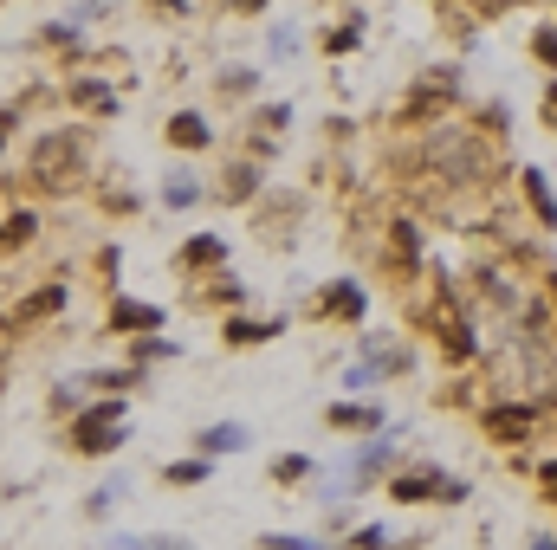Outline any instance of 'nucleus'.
I'll use <instances>...</instances> for the list:
<instances>
[{"mask_svg":"<svg viewBox=\"0 0 557 550\" xmlns=\"http://www.w3.org/2000/svg\"><path fill=\"white\" fill-rule=\"evenodd\" d=\"M124 440H130V402H117V395H104V402L72 415V453H85V460H104Z\"/></svg>","mask_w":557,"mask_h":550,"instance_id":"nucleus-1","label":"nucleus"},{"mask_svg":"<svg viewBox=\"0 0 557 550\" xmlns=\"http://www.w3.org/2000/svg\"><path fill=\"white\" fill-rule=\"evenodd\" d=\"M538 421H545V408H538V402H486V408H480V434L499 440V447H519V440H532Z\"/></svg>","mask_w":557,"mask_h":550,"instance_id":"nucleus-2","label":"nucleus"},{"mask_svg":"<svg viewBox=\"0 0 557 550\" xmlns=\"http://www.w3.org/2000/svg\"><path fill=\"white\" fill-rule=\"evenodd\" d=\"M383 492H389L396 505H428V499H441V505H467V479H441V473H396Z\"/></svg>","mask_w":557,"mask_h":550,"instance_id":"nucleus-3","label":"nucleus"},{"mask_svg":"<svg viewBox=\"0 0 557 550\" xmlns=\"http://www.w3.org/2000/svg\"><path fill=\"white\" fill-rule=\"evenodd\" d=\"M318 311H324V318H337V324H363L370 298H363L357 279H331V285H324V298H318Z\"/></svg>","mask_w":557,"mask_h":550,"instance_id":"nucleus-4","label":"nucleus"},{"mask_svg":"<svg viewBox=\"0 0 557 550\" xmlns=\"http://www.w3.org/2000/svg\"><path fill=\"white\" fill-rule=\"evenodd\" d=\"M149 330H162V305H143V298L111 305V337H149Z\"/></svg>","mask_w":557,"mask_h":550,"instance_id":"nucleus-5","label":"nucleus"},{"mask_svg":"<svg viewBox=\"0 0 557 550\" xmlns=\"http://www.w3.org/2000/svg\"><path fill=\"white\" fill-rule=\"evenodd\" d=\"M65 298H72V292H65L59 279H52V285H39L33 298H20V305H13V330H26V324H46V318H59V311H65Z\"/></svg>","mask_w":557,"mask_h":550,"instance_id":"nucleus-6","label":"nucleus"},{"mask_svg":"<svg viewBox=\"0 0 557 550\" xmlns=\"http://www.w3.org/2000/svg\"><path fill=\"white\" fill-rule=\"evenodd\" d=\"M324 428H331V434H370V428H383V408L337 402V408H324Z\"/></svg>","mask_w":557,"mask_h":550,"instance_id":"nucleus-7","label":"nucleus"},{"mask_svg":"<svg viewBox=\"0 0 557 550\" xmlns=\"http://www.w3.org/2000/svg\"><path fill=\"white\" fill-rule=\"evenodd\" d=\"M279 330H285V318H227V324H221V343L253 350V343H273Z\"/></svg>","mask_w":557,"mask_h":550,"instance_id":"nucleus-8","label":"nucleus"},{"mask_svg":"<svg viewBox=\"0 0 557 550\" xmlns=\"http://www.w3.org/2000/svg\"><path fill=\"white\" fill-rule=\"evenodd\" d=\"M227 259V233H195V240L175 253V266L182 272H208V266H221Z\"/></svg>","mask_w":557,"mask_h":550,"instance_id":"nucleus-9","label":"nucleus"},{"mask_svg":"<svg viewBox=\"0 0 557 550\" xmlns=\"http://www.w3.org/2000/svg\"><path fill=\"white\" fill-rule=\"evenodd\" d=\"M195 447H201V460H214V453H240V447H247V428H240V421H214V428L195 434Z\"/></svg>","mask_w":557,"mask_h":550,"instance_id":"nucleus-10","label":"nucleus"},{"mask_svg":"<svg viewBox=\"0 0 557 550\" xmlns=\"http://www.w3.org/2000/svg\"><path fill=\"white\" fill-rule=\"evenodd\" d=\"M389 259H396L402 272H415V259H421V233H415V220H396V227H389Z\"/></svg>","mask_w":557,"mask_h":550,"instance_id":"nucleus-11","label":"nucleus"},{"mask_svg":"<svg viewBox=\"0 0 557 550\" xmlns=\"http://www.w3.org/2000/svg\"><path fill=\"white\" fill-rule=\"evenodd\" d=\"M525 201H532V214L545 220V227H557V195H551L545 169H525Z\"/></svg>","mask_w":557,"mask_h":550,"instance_id":"nucleus-12","label":"nucleus"},{"mask_svg":"<svg viewBox=\"0 0 557 550\" xmlns=\"http://www.w3.org/2000/svg\"><path fill=\"white\" fill-rule=\"evenodd\" d=\"M169 143L175 149H208V123H201L195 110H182V117H169Z\"/></svg>","mask_w":557,"mask_h":550,"instance_id":"nucleus-13","label":"nucleus"},{"mask_svg":"<svg viewBox=\"0 0 557 550\" xmlns=\"http://www.w3.org/2000/svg\"><path fill=\"white\" fill-rule=\"evenodd\" d=\"M311 473H318V466H311L305 453H279L273 460V486H298V479H311Z\"/></svg>","mask_w":557,"mask_h":550,"instance_id":"nucleus-14","label":"nucleus"},{"mask_svg":"<svg viewBox=\"0 0 557 550\" xmlns=\"http://www.w3.org/2000/svg\"><path fill=\"white\" fill-rule=\"evenodd\" d=\"M33 233H39V214H33V208H20V214L0 220V240H7V246H26Z\"/></svg>","mask_w":557,"mask_h":550,"instance_id":"nucleus-15","label":"nucleus"},{"mask_svg":"<svg viewBox=\"0 0 557 550\" xmlns=\"http://www.w3.org/2000/svg\"><path fill=\"white\" fill-rule=\"evenodd\" d=\"M208 473H214L208 460H169V466H162V479H169V486H201Z\"/></svg>","mask_w":557,"mask_h":550,"instance_id":"nucleus-16","label":"nucleus"},{"mask_svg":"<svg viewBox=\"0 0 557 550\" xmlns=\"http://www.w3.org/2000/svg\"><path fill=\"white\" fill-rule=\"evenodd\" d=\"M221 195H227V201H247V195H260V169H234V182H221Z\"/></svg>","mask_w":557,"mask_h":550,"instance_id":"nucleus-17","label":"nucleus"},{"mask_svg":"<svg viewBox=\"0 0 557 550\" xmlns=\"http://www.w3.org/2000/svg\"><path fill=\"white\" fill-rule=\"evenodd\" d=\"M350 550H389V531H383V525H363V531H350Z\"/></svg>","mask_w":557,"mask_h":550,"instance_id":"nucleus-18","label":"nucleus"},{"mask_svg":"<svg viewBox=\"0 0 557 550\" xmlns=\"http://www.w3.org/2000/svg\"><path fill=\"white\" fill-rule=\"evenodd\" d=\"M156 356H175L169 337H137V363H156Z\"/></svg>","mask_w":557,"mask_h":550,"instance_id":"nucleus-19","label":"nucleus"},{"mask_svg":"<svg viewBox=\"0 0 557 550\" xmlns=\"http://www.w3.org/2000/svg\"><path fill=\"white\" fill-rule=\"evenodd\" d=\"M195 195H201L195 182H169V188H162V201H169V208H195Z\"/></svg>","mask_w":557,"mask_h":550,"instance_id":"nucleus-20","label":"nucleus"},{"mask_svg":"<svg viewBox=\"0 0 557 550\" xmlns=\"http://www.w3.org/2000/svg\"><path fill=\"white\" fill-rule=\"evenodd\" d=\"M357 39H363V26L350 20V26H337V33H324V46H331V52H350V46H357Z\"/></svg>","mask_w":557,"mask_h":550,"instance_id":"nucleus-21","label":"nucleus"},{"mask_svg":"<svg viewBox=\"0 0 557 550\" xmlns=\"http://www.w3.org/2000/svg\"><path fill=\"white\" fill-rule=\"evenodd\" d=\"M253 85H260V78H253V72H227V78H221V98H247Z\"/></svg>","mask_w":557,"mask_h":550,"instance_id":"nucleus-22","label":"nucleus"},{"mask_svg":"<svg viewBox=\"0 0 557 550\" xmlns=\"http://www.w3.org/2000/svg\"><path fill=\"white\" fill-rule=\"evenodd\" d=\"M266 550H331V544H318V538H279V531H273V538H260Z\"/></svg>","mask_w":557,"mask_h":550,"instance_id":"nucleus-23","label":"nucleus"},{"mask_svg":"<svg viewBox=\"0 0 557 550\" xmlns=\"http://www.w3.org/2000/svg\"><path fill=\"white\" fill-rule=\"evenodd\" d=\"M532 52H538V59H545V65H557V26H538Z\"/></svg>","mask_w":557,"mask_h":550,"instance_id":"nucleus-24","label":"nucleus"},{"mask_svg":"<svg viewBox=\"0 0 557 550\" xmlns=\"http://www.w3.org/2000/svg\"><path fill=\"white\" fill-rule=\"evenodd\" d=\"M538 486H545L551 499H557V453H551V460H538Z\"/></svg>","mask_w":557,"mask_h":550,"instance_id":"nucleus-25","label":"nucleus"},{"mask_svg":"<svg viewBox=\"0 0 557 550\" xmlns=\"http://www.w3.org/2000/svg\"><path fill=\"white\" fill-rule=\"evenodd\" d=\"M545 123H551V130H557V78H551V85H545Z\"/></svg>","mask_w":557,"mask_h":550,"instance_id":"nucleus-26","label":"nucleus"},{"mask_svg":"<svg viewBox=\"0 0 557 550\" xmlns=\"http://www.w3.org/2000/svg\"><path fill=\"white\" fill-rule=\"evenodd\" d=\"M525 550H557V531H538V538L525 544Z\"/></svg>","mask_w":557,"mask_h":550,"instance_id":"nucleus-27","label":"nucleus"},{"mask_svg":"<svg viewBox=\"0 0 557 550\" xmlns=\"http://www.w3.org/2000/svg\"><path fill=\"white\" fill-rule=\"evenodd\" d=\"M7 136H13V110H0V149H7Z\"/></svg>","mask_w":557,"mask_h":550,"instance_id":"nucleus-28","label":"nucleus"},{"mask_svg":"<svg viewBox=\"0 0 557 550\" xmlns=\"http://www.w3.org/2000/svg\"><path fill=\"white\" fill-rule=\"evenodd\" d=\"M266 7V0H240V13H260Z\"/></svg>","mask_w":557,"mask_h":550,"instance_id":"nucleus-29","label":"nucleus"},{"mask_svg":"<svg viewBox=\"0 0 557 550\" xmlns=\"http://www.w3.org/2000/svg\"><path fill=\"white\" fill-rule=\"evenodd\" d=\"M545 285H551V298H557V272H551V279H545Z\"/></svg>","mask_w":557,"mask_h":550,"instance_id":"nucleus-30","label":"nucleus"}]
</instances>
